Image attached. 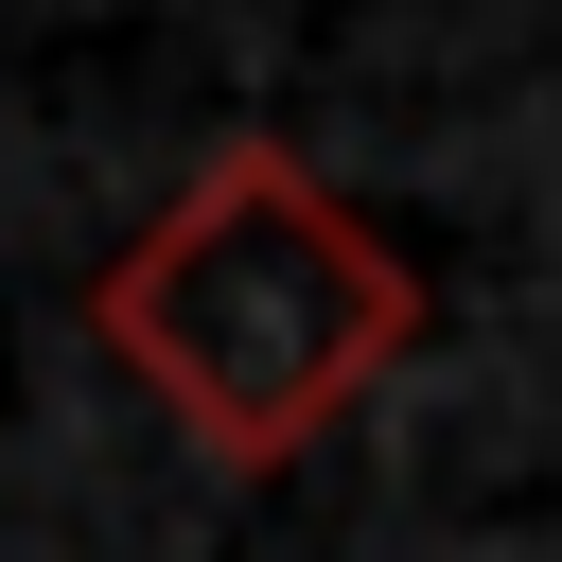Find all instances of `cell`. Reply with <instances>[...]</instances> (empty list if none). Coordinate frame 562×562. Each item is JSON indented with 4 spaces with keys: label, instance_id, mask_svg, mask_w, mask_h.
Segmentation results:
<instances>
[{
    "label": "cell",
    "instance_id": "cell-1",
    "mask_svg": "<svg viewBox=\"0 0 562 562\" xmlns=\"http://www.w3.org/2000/svg\"><path fill=\"white\" fill-rule=\"evenodd\" d=\"M422 263L299 158V140H211L105 263H88V334L123 351V386L211 457V474H281L316 457L404 351H422Z\"/></svg>",
    "mask_w": 562,
    "mask_h": 562
}]
</instances>
